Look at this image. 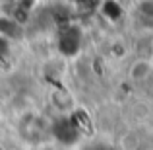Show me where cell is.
Wrapping results in <instances>:
<instances>
[{"label":"cell","instance_id":"6da1fadb","mask_svg":"<svg viewBox=\"0 0 153 150\" xmlns=\"http://www.w3.org/2000/svg\"><path fill=\"white\" fill-rule=\"evenodd\" d=\"M45 121L39 119L37 115H25L19 123V135L23 136V140L27 142H39L45 136Z\"/></svg>","mask_w":153,"mask_h":150},{"label":"cell","instance_id":"7a4b0ae2","mask_svg":"<svg viewBox=\"0 0 153 150\" xmlns=\"http://www.w3.org/2000/svg\"><path fill=\"white\" fill-rule=\"evenodd\" d=\"M151 72H153L151 63H147V60H138V63L132 64L130 76H132V80H136V82H143V80H147L151 76Z\"/></svg>","mask_w":153,"mask_h":150},{"label":"cell","instance_id":"3957f363","mask_svg":"<svg viewBox=\"0 0 153 150\" xmlns=\"http://www.w3.org/2000/svg\"><path fill=\"white\" fill-rule=\"evenodd\" d=\"M52 101L58 105V109H72L74 101H72V96L68 94L66 90H56L52 94Z\"/></svg>","mask_w":153,"mask_h":150}]
</instances>
